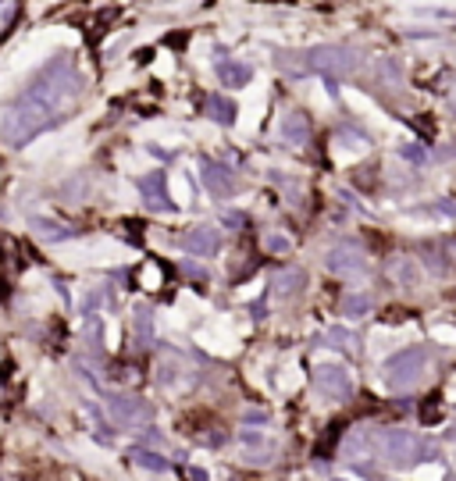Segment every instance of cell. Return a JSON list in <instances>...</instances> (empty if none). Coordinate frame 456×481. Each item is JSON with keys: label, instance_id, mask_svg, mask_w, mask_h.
<instances>
[{"label": "cell", "instance_id": "cell-8", "mask_svg": "<svg viewBox=\"0 0 456 481\" xmlns=\"http://www.w3.org/2000/svg\"><path fill=\"white\" fill-rule=\"evenodd\" d=\"M139 189H143V200H146V207H153V210H168V207H171V200L164 196V175H161V171H153V175H143Z\"/></svg>", "mask_w": 456, "mask_h": 481}, {"label": "cell", "instance_id": "cell-20", "mask_svg": "<svg viewBox=\"0 0 456 481\" xmlns=\"http://www.w3.org/2000/svg\"><path fill=\"white\" fill-rule=\"evenodd\" d=\"M449 438H456V428H452V431H449Z\"/></svg>", "mask_w": 456, "mask_h": 481}, {"label": "cell", "instance_id": "cell-6", "mask_svg": "<svg viewBox=\"0 0 456 481\" xmlns=\"http://www.w3.org/2000/svg\"><path fill=\"white\" fill-rule=\"evenodd\" d=\"M200 178H203V185L210 193H232V185H236L232 171H228L224 164H217V161H203L200 164Z\"/></svg>", "mask_w": 456, "mask_h": 481}, {"label": "cell", "instance_id": "cell-18", "mask_svg": "<svg viewBox=\"0 0 456 481\" xmlns=\"http://www.w3.org/2000/svg\"><path fill=\"white\" fill-rule=\"evenodd\" d=\"M268 250H275V254L289 250V239H286V235H268Z\"/></svg>", "mask_w": 456, "mask_h": 481}, {"label": "cell", "instance_id": "cell-15", "mask_svg": "<svg viewBox=\"0 0 456 481\" xmlns=\"http://www.w3.org/2000/svg\"><path fill=\"white\" fill-rule=\"evenodd\" d=\"M371 310V296H346L342 300V314L346 318H364Z\"/></svg>", "mask_w": 456, "mask_h": 481}, {"label": "cell", "instance_id": "cell-17", "mask_svg": "<svg viewBox=\"0 0 456 481\" xmlns=\"http://www.w3.org/2000/svg\"><path fill=\"white\" fill-rule=\"evenodd\" d=\"M392 271H396V279H399L403 286H417V268H413L410 261H399Z\"/></svg>", "mask_w": 456, "mask_h": 481}, {"label": "cell", "instance_id": "cell-11", "mask_svg": "<svg viewBox=\"0 0 456 481\" xmlns=\"http://www.w3.org/2000/svg\"><path fill=\"white\" fill-rule=\"evenodd\" d=\"M217 75H221L224 86H246L254 72H250V65H243V61H221V65H217Z\"/></svg>", "mask_w": 456, "mask_h": 481}, {"label": "cell", "instance_id": "cell-19", "mask_svg": "<svg viewBox=\"0 0 456 481\" xmlns=\"http://www.w3.org/2000/svg\"><path fill=\"white\" fill-rule=\"evenodd\" d=\"M192 481H207V474L203 470H192Z\"/></svg>", "mask_w": 456, "mask_h": 481}, {"label": "cell", "instance_id": "cell-5", "mask_svg": "<svg viewBox=\"0 0 456 481\" xmlns=\"http://www.w3.org/2000/svg\"><path fill=\"white\" fill-rule=\"evenodd\" d=\"M364 268H367V261H364L353 247H335V250L328 254V271H335V275H342V279L364 275Z\"/></svg>", "mask_w": 456, "mask_h": 481}, {"label": "cell", "instance_id": "cell-1", "mask_svg": "<svg viewBox=\"0 0 456 481\" xmlns=\"http://www.w3.org/2000/svg\"><path fill=\"white\" fill-rule=\"evenodd\" d=\"M381 449H385V456H389L392 463H399V467L424 460V456H420V453H424L420 438H417L413 431H403V428H392V431H385V435H381Z\"/></svg>", "mask_w": 456, "mask_h": 481}, {"label": "cell", "instance_id": "cell-9", "mask_svg": "<svg viewBox=\"0 0 456 481\" xmlns=\"http://www.w3.org/2000/svg\"><path fill=\"white\" fill-rule=\"evenodd\" d=\"M111 414L121 424H132V421H143L146 417V403L143 399H129V396H114L111 399Z\"/></svg>", "mask_w": 456, "mask_h": 481}, {"label": "cell", "instance_id": "cell-3", "mask_svg": "<svg viewBox=\"0 0 456 481\" xmlns=\"http://www.w3.org/2000/svg\"><path fill=\"white\" fill-rule=\"evenodd\" d=\"M314 385H317L325 396H335V399H346V396L353 392L349 371L339 367V364H321V367H314Z\"/></svg>", "mask_w": 456, "mask_h": 481}, {"label": "cell", "instance_id": "cell-7", "mask_svg": "<svg viewBox=\"0 0 456 481\" xmlns=\"http://www.w3.org/2000/svg\"><path fill=\"white\" fill-rule=\"evenodd\" d=\"M282 143H289V146H303L307 139H310V121H307V114H300V111H293V114H286L282 118Z\"/></svg>", "mask_w": 456, "mask_h": 481}, {"label": "cell", "instance_id": "cell-16", "mask_svg": "<svg viewBox=\"0 0 456 481\" xmlns=\"http://www.w3.org/2000/svg\"><path fill=\"white\" fill-rule=\"evenodd\" d=\"M136 332H139V342L153 339V310H136Z\"/></svg>", "mask_w": 456, "mask_h": 481}, {"label": "cell", "instance_id": "cell-2", "mask_svg": "<svg viewBox=\"0 0 456 481\" xmlns=\"http://www.w3.org/2000/svg\"><path fill=\"white\" fill-rule=\"evenodd\" d=\"M424 360H428V353L417 346H410V350H403V353H396L389 364H385V374H389V382L392 385H410V382H417L420 378V367H424Z\"/></svg>", "mask_w": 456, "mask_h": 481}, {"label": "cell", "instance_id": "cell-10", "mask_svg": "<svg viewBox=\"0 0 456 481\" xmlns=\"http://www.w3.org/2000/svg\"><path fill=\"white\" fill-rule=\"evenodd\" d=\"M203 107H207V114H210L217 125H232V121H236V104L228 100V97H221V93L207 97V100H203Z\"/></svg>", "mask_w": 456, "mask_h": 481}, {"label": "cell", "instance_id": "cell-12", "mask_svg": "<svg viewBox=\"0 0 456 481\" xmlns=\"http://www.w3.org/2000/svg\"><path fill=\"white\" fill-rule=\"evenodd\" d=\"M33 228L47 239V243H61V239H68L72 232L65 228V225H58V221H47V217H33Z\"/></svg>", "mask_w": 456, "mask_h": 481}, {"label": "cell", "instance_id": "cell-13", "mask_svg": "<svg viewBox=\"0 0 456 481\" xmlns=\"http://www.w3.org/2000/svg\"><path fill=\"white\" fill-rule=\"evenodd\" d=\"M275 289H278L282 296H293V293H300V289H303V271H296V268L282 271V275L275 279Z\"/></svg>", "mask_w": 456, "mask_h": 481}, {"label": "cell", "instance_id": "cell-14", "mask_svg": "<svg viewBox=\"0 0 456 481\" xmlns=\"http://www.w3.org/2000/svg\"><path fill=\"white\" fill-rule=\"evenodd\" d=\"M132 460H136L139 467L153 470V474H164V470H168V460H161L153 449H136V453H132Z\"/></svg>", "mask_w": 456, "mask_h": 481}, {"label": "cell", "instance_id": "cell-21", "mask_svg": "<svg viewBox=\"0 0 456 481\" xmlns=\"http://www.w3.org/2000/svg\"><path fill=\"white\" fill-rule=\"evenodd\" d=\"M0 4H4V0H0Z\"/></svg>", "mask_w": 456, "mask_h": 481}, {"label": "cell", "instance_id": "cell-4", "mask_svg": "<svg viewBox=\"0 0 456 481\" xmlns=\"http://www.w3.org/2000/svg\"><path fill=\"white\" fill-rule=\"evenodd\" d=\"M182 247H185L192 257H214V254L221 250V235H217V228L200 225V228H192V232L182 239Z\"/></svg>", "mask_w": 456, "mask_h": 481}]
</instances>
